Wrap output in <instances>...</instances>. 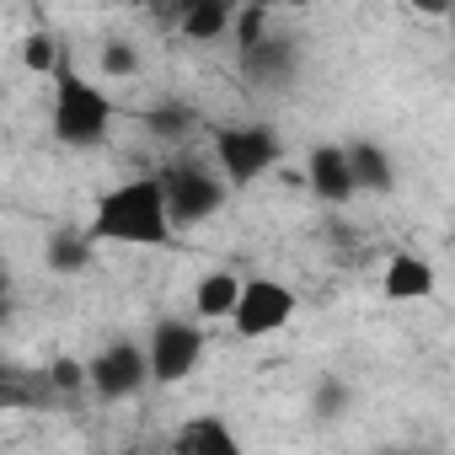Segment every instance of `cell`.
Here are the masks:
<instances>
[{"label": "cell", "instance_id": "obj_1", "mask_svg": "<svg viewBox=\"0 0 455 455\" xmlns=\"http://www.w3.org/2000/svg\"><path fill=\"white\" fill-rule=\"evenodd\" d=\"M86 236L92 242H124V247H166L172 242V214H166L156 172L108 188L97 198V214L86 225Z\"/></svg>", "mask_w": 455, "mask_h": 455}, {"label": "cell", "instance_id": "obj_2", "mask_svg": "<svg viewBox=\"0 0 455 455\" xmlns=\"http://www.w3.org/2000/svg\"><path fill=\"white\" fill-rule=\"evenodd\" d=\"M113 102H108V92L97 86V81H86V76H76V70H54V140L60 145H70V150H92V145H102L108 140V129H113Z\"/></svg>", "mask_w": 455, "mask_h": 455}, {"label": "cell", "instance_id": "obj_3", "mask_svg": "<svg viewBox=\"0 0 455 455\" xmlns=\"http://www.w3.org/2000/svg\"><path fill=\"white\" fill-rule=\"evenodd\" d=\"M161 182V198H166V214H172V231H182V225H204L225 209V182L220 166L198 161V156H177L156 172Z\"/></svg>", "mask_w": 455, "mask_h": 455}, {"label": "cell", "instance_id": "obj_4", "mask_svg": "<svg viewBox=\"0 0 455 455\" xmlns=\"http://www.w3.org/2000/svg\"><path fill=\"white\" fill-rule=\"evenodd\" d=\"M279 156H284V145L268 124H220L214 129V166L231 188L258 182L263 172L279 166Z\"/></svg>", "mask_w": 455, "mask_h": 455}, {"label": "cell", "instance_id": "obj_5", "mask_svg": "<svg viewBox=\"0 0 455 455\" xmlns=\"http://www.w3.org/2000/svg\"><path fill=\"white\" fill-rule=\"evenodd\" d=\"M204 359V327L182 322V316H161L150 327V343H145V364H150V380L161 386H182Z\"/></svg>", "mask_w": 455, "mask_h": 455}, {"label": "cell", "instance_id": "obj_6", "mask_svg": "<svg viewBox=\"0 0 455 455\" xmlns=\"http://www.w3.org/2000/svg\"><path fill=\"white\" fill-rule=\"evenodd\" d=\"M295 290L290 284H279V279H242V295H236V306H231V316L225 322H236V332L242 338H274L279 327H290V316H295Z\"/></svg>", "mask_w": 455, "mask_h": 455}, {"label": "cell", "instance_id": "obj_7", "mask_svg": "<svg viewBox=\"0 0 455 455\" xmlns=\"http://www.w3.org/2000/svg\"><path fill=\"white\" fill-rule=\"evenodd\" d=\"M150 380V364H145V343H108L97 359H86V386L102 396V402H129L134 391H145Z\"/></svg>", "mask_w": 455, "mask_h": 455}, {"label": "cell", "instance_id": "obj_8", "mask_svg": "<svg viewBox=\"0 0 455 455\" xmlns=\"http://www.w3.org/2000/svg\"><path fill=\"white\" fill-rule=\"evenodd\" d=\"M242 76L252 86H284L295 76V44L279 38V33H263L258 44L242 49Z\"/></svg>", "mask_w": 455, "mask_h": 455}, {"label": "cell", "instance_id": "obj_9", "mask_svg": "<svg viewBox=\"0 0 455 455\" xmlns=\"http://www.w3.org/2000/svg\"><path fill=\"white\" fill-rule=\"evenodd\" d=\"M306 182L322 204H348L354 198V172H348V150L343 145H316L306 156Z\"/></svg>", "mask_w": 455, "mask_h": 455}, {"label": "cell", "instance_id": "obj_10", "mask_svg": "<svg viewBox=\"0 0 455 455\" xmlns=\"http://www.w3.org/2000/svg\"><path fill=\"white\" fill-rule=\"evenodd\" d=\"M172 450H177V455H236L242 439H236V428L225 423L220 412H198V418H188V423L172 434Z\"/></svg>", "mask_w": 455, "mask_h": 455}, {"label": "cell", "instance_id": "obj_11", "mask_svg": "<svg viewBox=\"0 0 455 455\" xmlns=\"http://www.w3.org/2000/svg\"><path fill=\"white\" fill-rule=\"evenodd\" d=\"M434 284H439V274H434V263L418 258V252H396V258L386 263V274H380L386 300H428Z\"/></svg>", "mask_w": 455, "mask_h": 455}, {"label": "cell", "instance_id": "obj_12", "mask_svg": "<svg viewBox=\"0 0 455 455\" xmlns=\"http://www.w3.org/2000/svg\"><path fill=\"white\" fill-rule=\"evenodd\" d=\"M177 6V28L193 44H214L231 33V0H172Z\"/></svg>", "mask_w": 455, "mask_h": 455}, {"label": "cell", "instance_id": "obj_13", "mask_svg": "<svg viewBox=\"0 0 455 455\" xmlns=\"http://www.w3.org/2000/svg\"><path fill=\"white\" fill-rule=\"evenodd\" d=\"M348 150V172H354V193H391L396 188V166L380 145L359 140V145H343Z\"/></svg>", "mask_w": 455, "mask_h": 455}, {"label": "cell", "instance_id": "obj_14", "mask_svg": "<svg viewBox=\"0 0 455 455\" xmlns=\"http://www.w3.org/2000/svg\"><path fill=\"white\" fill-rule=\"evenodd\" d=\"M92 252H97V242H92L86 231H54V236L44 242V263H49V274H60V279L86 274V268H92Z\"/></svg>", "mask_w": 455, "mask_h": 455}, {"label": "cell", "instance_id": "obj_15", "mask_svg": "<svg viewBox=\"0 0 455 455\" xmlns=\"http://www.w3.org/2000/svg\"><path fill=\"white\" fill-rule=\"evenodd\" d=\"M236 295H242V274H231V268H214V274H204V279H198V290H193V306H198V316H204V322H220V316H231Z\"/></svg>", "mask_w": 455, "mask_h": 455}, {"label": "cell", "instance_id": "obj_16", "mask_svg": "<svg viewBox=\"0 0 455 455\" xmlns=\"http://www.w3.org/2000/svg\"><path fill=\"white\" fill-rule=\"evenodd\" d=\"M145 129L156 134V140H188L193 129H198V113L193 108H182V102H156L150 113H145Z\"/></svg>", "mask_w": 455, "mask_h": 455}, {"label": "cell", "instance_id": "obj_17", "mask_svg": "<svg viewBox=\"0 0 455 455\" xmlns=\"http://www.w3.org/2000/svg\"><path fill=\"white\" fill-rule=\"evenodd\" d=\"M28 402H38V386L0 359V412H6V407H28Z\"/></svg>", "mask_w": 455, "mask_h": 455}, {"label": "cell", "instance_id": "obj_18", "mask_svg": "<svg viewBox=\"0 0 455 455\" xmlns=\"http://www.w3.org/2000/svg\"><path fill=\"white\" fill-rule=\"evenodd\" d=\"M22 65L38 70V76H54V70H60V44H54L49 33H33V38L22 44Z\"/></svg>", "mask_w": 455, "mask_h": 455}, {"label": "cell", "instance_id": "obj_19", "mask_svg": "<svg viewBox=\"0 0 455 455\" xmlns=\"http://www.w3.org/2000/svg\"><path fill=\"white\" fill-rule=\"evenodd\" d=\"M102 76H113V81L140 76V49H134V44H124V38H113V44L102 49Z\"/></svg>", "mask_w": 455, "mask_h": 455}, {"label": "cell", "instance_id": "obj_20", "mask_svg": "<svg viewBox=\"0 0 455 455\" xmlns=\"http://www.w3.org/2000/svg\"><path fill=\"white\" fill-rule=\"evenodd\" d=\"M263 22H268V12H263V6H247L242 17H231V28H236V44H242V49H247V44H258V38L268 33Z\"/></svg>", "mask_w": 455, "mask_h": 455}, {"label": "cell", "instance_id": "obj_21", "mask_svg": "<svg viewBox=\"0 0 455 455\" xmlns=\"http://www.w3.org/2000/svg\"><path fill=\"white\" fill-rule=\"evenodd\" d=\"M49 386H54V391H81V386H86V364H76V359H60V364L49 370Z\"/></svg>", "mask_w": 455, "mask_h": 455}, {"label": "cell", "instance_id": "obj_22", "mask_svg": "<svg viewBox=\"0 0 455 455\" xmlns=\"http://www.w3.org/2000/svg\"><path fill=\"white\" fill-rule=\"evenodd\" d=\"M412 12H428V17H444L450 12V0H407Z\"/></svg>", "mask_w": 455, "mask_h": 455}, {"label": "cell", "instance_id": "obj_23", "mask_svg": "<svg viewBox=\"0 0 455 455\" xmlns=\"http://www.w3.org/2000/svg\"><path fill=\"white\" fill-rule=\"evenodd\" d=\"M0 306H6V268H0Z\"/></svg>", "mask_w": 455, "mask_h": 455}, {"label": "cell", "instance_id": "obj_24", "mask_svg": "<svg viewBox=\"0 0 455 455\" xmlns=\"http://www.w3.org/2000/svg\"><path fill=\"white\" fill-rule=\"evenodd\" d=\"M284 6H311V0H284Z\"/></svg>", "mask_w": 455, "mask_h": 455}, {"label": "cell", "instance_id": "obj_25", "mask_svg": "<svg viewBox=\"0 0 455 455\" xmlns=\"http://www.w3.org/2000/svg\"><path fill=\"white\" fill-rule=\"evenodd\" d=\"M140 6H166V0H140Z\"/></svg>", "mask_w": 455, "mask_h": 455}]
</instances>
